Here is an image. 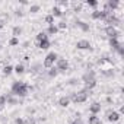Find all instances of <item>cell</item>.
Instances as JSON below:
<instances>
[{
	"mask_svg": "<svg viewBox=\"0 0 124 124\" xmlns=\"http://www.w3.org/2000/svg\"><path fill=\"white\" fill-rule=\"evenodd\" d=\"M12 92L18 96H26L28 93V86L22 82H15L13 86H12Z\"/></svg>",
	"mask_w": 124,
	"mask_h": 124,
	"instance_id": "cell-1",
	"label": "cell"
},
{
	"mask_svg": "<svg viewBox=\"0 0 124 124\" xmlns=\"http://www.w3.org/2000/svg\"><path fill=\"white\" fill-rule=\"evenodd\" d=\"M72 99H73V102H76V104L85 102V101L88 99V91H80V92L75 93V95L72 96Z\"/></svg>",
	"mask_w": 124,
	"mask_h": 124,
	"instance_id": "cell-2",
	"label": "cell"
},
{
	"mask_svg": "<svg viewBox=\"0 0 124 124\" xmlns=\"http://www.w3.org/2000/svg\"><path fill=\"white\" fill-rule=\"evenodd\" d=\"M55 60H57V54H55V53H50V54L45 57V60H44V66H45V67H51V66L54 64Z\"/></svg>",
	"mask_w": 124,
	"mask_h": 124,
	"instance_id": "cell-3",
	"label": "cell"
},
{
	"mask_svg": "<svg viewBox=\"0 0 124 124\" xmlns=\"http://www.w3.org/2000/svg\"><path fill=\"white\" fill-rule=\"evenodd\" d=\"M105 34H107L109 38H117V37H118V31H117L114 26H107V28H105Z\"/></svg>",
	"mask_w": 124,
	"mask_h": 124,
	"instance_id": "cell-4",
	"label": "cell"
},
{
	"mask_svg": "<svg viewBox=\"0 0 124 124\" xmlns=\"http://www.w3.org/2000/svg\"><path fill=\"white\" fill-rule=\"evenodd\" d=\"M67 67H69L67 60H64V58L57 60V70H67Z\"/></svg>",
	"mask_w": 124,
	"mask_h": 124,
	"instance_id": "cell-5",
	"label": "cell"
},
{
	"mask_svg": "<svg viewBox=\"0 0 124 124\" xmlns=\"http://www.w3.org/2000/svg\"><path fill=\"white\" fill-rule=\"evenodd\" d=\"M107 115H108V121H111V123H115V121L120 120V114L115 112V111H108Z\"/></svg>",
	"mask_w": 124,
	"mask_h": 124,
	"instance_id": "cell-6",
	"label": "cell"
},
{
	"mask_svg": "<svg viewBox=\"0 0 124 124\" xmlns=\"http://www.w3.org/2000/svg\"><path fill=\"white\" fill-rule=\"evenodd\" d=\"M76 47H78L79 50H91V42L82 39V41H79V42L76 44Z\"/></svg>",
	"mask_w": 124,
	"mask_h": 124,
	"instance_id": "cell-7",
	"label": "cell"
},
{
	"mask_svg": "<svg viewBox=\"0 0 124 124\" xmlns=\"http://www.w3.org/2000/svg\"><path fill=\"white\" fill-rule=\"evenodd\" d=\"M108 16V13H105L104 10H95L93 13H92V18L93 19H104V18H107Z\"/></svg>",
	"mask_w": 124,
	"mask_h": 124,
	"instance_id": "cell-8",
	"label": "cell"
},
{
	"mask_svg": "<svg viewBox=\"0 0 124 124\" xmlns=\"http://www.w3.org/2000/svg\"><path fill=\"white\" fill-rule=\"evenodd\" d=\"M101 111V104H98V102H93L92 105H91V112L95 115L96 112H99Z\"/></svg>",
	"mask_w": 124,
	"mask_h": 124,
	"instance_id": "cell-9",
	"label": "cell"
},
{
	"mask_svg": "<svg viewBox=\"0 0 124 124\" xmlns=\"http://www.w3.org/2000/svg\"><path fill=\"white\" fill-rule=\"evenodd\" d=\"M95 85H96V80H95V79H91V80L85 82V91H88V89H92V88H95Z\"/></svg>",
	"mask_w": 124,
	"mask_h": 124,
	"instance_id": "cell-10",
	"label": "cell"
},
{
	"mask_svg": "<svg viewBox=\"0 0 124 124\" xmlns=\"http://www.w3.org/2000/svg\"><path fill=\"white\" fill-rule=\"evenodd\" d=\"M107 22L109 23V26H112V25H117V23H118V19L111 15V16H107Z\"/></svg>",
	"mask_w": 124,
	"mask_h": 124,
	"instance_id": "cell-11",
	"label": "cell"
},
{
	"mask_svg": "<svg viewBox=\"0 0 124 124\" xmlns=\"http://www.w3.org/2000/svg\"><path fill=\"white\" fill-rule=\"evenodd\" d=\"M109 44H111V47L115 48V50H120V48H121V45H120V42L117 41V38H111V39H109Z\"/></svg>",
	"mask_w": 124,
	"mask_h": 124,
	"instance_id": "cell-12",
	"label": "cell"
},
{
	"mask_svg": "<svg viewBox=\"0 0 124 124\" xmlns=\"http://www.w3.org/2000/svg\"><path fill=\"white\" fill-rule=\"evenodd\" d=\"M38 47H39V48H42V50H47V48H50V41H48V39L39 41V42H38Z\"/></svg>",
	"mask_w": 124,
	"mask_h": 124,
	"instance_id": "cell-13",
	"label": "cell"
},
{
	"mask_svg": "<svg viewBox=\"0 0 124 124\" xmlns=\"http://www.w3.org/2000/svg\"><path fill=\"white\" fill-rule=\"evenodd\" d=\"M69 102H70V99H69L67 96H63V98H60V101H58V104H60L61 107H67V105H69Z\"/></svg>",
	"mask_w": 124,
	"mask_h": 124,
	"instance_id": "cell-14",
	"label": "cell"
},
{
	"mask_svg": "<svg viewBox=\"0 0 124 124\" xmlns=\"http://www.w3.org/2000/svg\"><path fill=\"white\" fill-rule=\"evenodd\" d=\"M89 124H101V120L96 115H91L89 117Z\"/></svg>",
	"mask_w": 124,
	"mask_h": 124,
	"instance_id": "cell-15",
	"label": "cell"
},
{
	"mask_svg": "<svg viewBox=\"0 0 124 124\" xmlns=\"http://www.w3.org/2000/svg\"><path fill=\"white\" fill-rule=\"evenodd\" d=\"M57 31H58V28H57L55 25H50V26H48V34L54 35V34H57Z\"/></svg>",
	"mask_w": 124,
	"mask_h": 124,
	"instance_id": "cell-16",
	"label": "cell"
},
{
	"mask_svg": "<svg viewBox=\"0 0 124 124\" xmlns=\"http://www.w3.org/2000/svg\"><path fill=\"white\" fill-rule=\"evenodd\" d=\"M15 72H16L18 75H22V73L25 72V67H23V64H18V66L15 67Z\"/></svg>",
	"mask_w": 124,
	"mask_h": 124,
	"instance_id": "cell-17",
	"label": "cell"
},
{
	"mask_svg": "<svg viewBox=\"0 0 124 124\" xmlns=\"http://www.w3.org/2000/svg\"><path fill=\"white\" fill-rule=\"evenodd\" d=\"M44 39H48V38H47V35H45L44 32H39V34L37 35V41L39 42V41H44Z\"/></svg>",
	"mask_w": 124,
	"mask_h": 124,
	"instance_id": "cell-18",
	"label": "cell"
},
{
	"mask_svg": "<svg viewBox=\"0 0 124 124\" xmlns=\"http://www.w3.org/2000/svg\"><path fill=\"white\" fill-rule=\"evenodd\" d=\"M53 18L54 16H61V10L58 9V8H53V15H51Z\"/></svg>",
	"mask_w": 124,
	"mask_h": 124,
	"instance_id": "cell-19",
	"label": "cell"
},
{
	"mask_svg": "<svg viewBox=\"0 0 124 124\" xmlns=\"http://www.w3.org/2000/svg\"><path fill=\"white\" fill-rule=\"evenodd\" d=\"M12 70H13V67H12V66H6V67L3 69V73H5V75H10V73H12Z\"/></svg>",
	"mask_w": 124,
	"mask_h": 124,
	"instance_id": "cell-20",
	"label": "cell"
},
{
	"mask_svg": "<svg viewBox=\"0 0 124 124\" xmlns=\"http://www.w3.org/2000/svg\"><path fill=\"white\" fill-rule=\"evenodd\" d=\"M86 5H88V6H92V8H95V6H98V2H96V0H88V2H86Z\"/></svg>",
	"mask_w": 124,
	"mask_h": 124,
	"instance_id": "cell-21",
	"label": "cell"
},
{
	"mask_svg": "<svg viewBox=\"0 0 124 124\" xmlns=\"http://www.w3.org/2000/svg\"><path fill=\"white\" fill-rule=\"evenodd\" d=\"M45 22H47V23H50V25H53V22H54V18H53L51 15H47V16H45Z\"/></svg>",
	"mask_w": 124,
	"mask_h": 124,
	"instance_id": "cell-22",
	"label": "cell"
},
{
	"mask_svg": "<svg viewBox=\"0 0 124 124\" xmlns=\"http://www.w3.org/2000/svg\"><path fill=\"white\" fill-rule=\"evenodd\" d=\"M79 26H80V28H82L83 31H89V26H88V25H86L85 22H79Z\"/></svg>",
	"mask_w": 124,
	"mask_h": 124,
	"instance_id": "cell-23",
	"label": "cell"
},
{
	"mask_svg": "<svg viewBox=\"0 0 124 124\" xmlns=\"http://www.w3.org/2000/svg\"><path fill=\"white\" fill-rule=\"evenodd\" d=\"M21 32H22V29H21V28H18V26H16V28H13V35H15V38H16Z\"/></svg>",
	"mask_w": 124,
	"mask_h": 124,
	"instance_id": "cell-24",
	"label": "cell"
},
{
	"mask_svg": "<svg viewBox=\"0 0 124 124\" xmlns=\"http://www.w3.org/2000/svg\"><path fill=\"white\" fill-rule=\"evenodd\" d=\"M6 101H8V99H6V96H0V108H2V105H5V104H6Z\"/></svg>",
	"mask_w": 124,
	"mask_h": 124,
	"instance_id": "cell-25",
	"label": "cell"
},
{
	"mask_svg": "<svg viewBox=\"0 0 124 124\" xmlns=\"http://www.w3.org/2000/svg\"><path fill=\"white\" fill-rule=\"evenodd\" d=\"M38 10H39V6H38V5L31 6V12H32V13H35V12H38Z\"/></svg>",
	"mask_w": 124,
	"mask_h": 124,
	"instance_id": "cell-26",
	"label": "cell"
},
{
	"mask_svg": "<svg viewBox=\"0 0 124 124\" xmlns=\"http://www.w3.org/2000/svg\"><path fill=\"white\" fill-rule=\"evenodd\" d=\"M73 8H75V10H76V12H79V10L82 9V5H80V3H75V6H73Z\"/></svg>",
	"mask_w": 124,
	"mask_h": 124,
	"instance_id": "cell-27",
	"label": "cell"
},
{
	"mask_svg": "<svg viewBox=\"0 0 124 124\" xmlns=\"http://www.w3.org/2000/svg\"><path fill=\"white\" fill-rule=\"evenodd\" d=\"M18 42H19V39H18V38H15V37L10 39V45H16Z\"/></svg>",
	"mask_w": 124,
	"mask_h": 124,
	"instance_id": "cell-28",
	"label": "cell"
},
{
	"mask_svg": "<svg viewBox=\"0 0 124 124\" xmlns=\"http://www.w3.org/2000/svg\"><path fill=\"white\" fill-rule=\"evenodd\" d=\"M48 75H50V76H51V78H54V76H55V75H57V69H51V70H50V73H48Z\"/></svg>",
	"mask_w": 124,
	"mask_h": 124,
	"instance_id": "cell-29",
	"label": "cell"
},
{
	"mask_svg": "<svg viewBox=\"0 0 124 124\" xmlns=\"http://www.w3.org/2000/svg\"><path fill=\"white\" fill-rule=\"evenodd\" d=\"M66 26H67V25H66V22H60V23H58V26H57V28H58V29H64V28H66Z\"/></svg>",
	"mask_w": 124,
	"mask_h": 124,
	"instance_id": "cell-30",
	"label": "cell"
},
{
	"mask_svg": "<svg viewBox=\"0 0 124 124\" xmlns=\"http://www.w3.org/2000/svg\"><path fill=\"white\" fill-rule=\"evenodd\" d=\"M16 124H25V121L22 118H16Z\"/></svg>",
	"mask_w": 124,
	"mask_h": 124,
	"instance_id": "cell-31",
	"label": "cell"
},
{
	"mask_svg": "<svg viewBox=\"0 0 124 124\" xmlns=\"http://www.w3.org/2000/svg\"><path fill=\"white\" fill-rule=\"evenodd\" d=\"M72 124H82L80 121H75V123H72Z\"/></svg>",
	"mask_w": 124,
	"mask_h": 124,
	"instance_id": "cell-32",
	"label": "cell"
},
{
	"mask_svg": "<svg viewBox=\"0 0 124 124\" xmlns=\"http://www.w3.org/2000/svg\"><path fill=\"white\" fill-rule=\"evenodd\" d=\"M0 28H3V22L2 21H0Z\"/></svg>",
	"mask_w": 124,
	"mask_h": 124,
	"instance_id": "cell-33",
	"label": "cell"
}]
</instances>
